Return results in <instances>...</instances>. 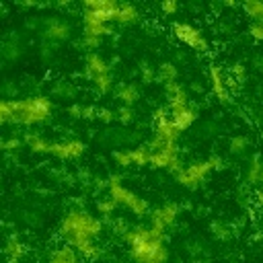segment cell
<instances>
[{"label":"cell","mask_w":263,"mask_h":263,"mask_svg":"<svg viewBox=\"0 0 263 263\" xmlns=\"http://www.w3.org/2000/svg\"><path fill=\"white\" fill-rule=\"evenodd\" d=\"M253 33L255 37H263V27H253Z\"/></svg>","instance_id":"1"}]
</instances>
